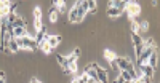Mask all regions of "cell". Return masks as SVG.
Wrapping results in <instances>:
<instances>
[{
    "label": "cell",
    "mask_w": 160,
    "mask_h": 83,
    "mask_svg": "<svg viewBox=\"0 0 160 83\" xmlns=\"http://www.w3.org/2000/svg\"><path fill=\"white\" fill-rule=\"evenodd\" d=\"M16 43L19 46V50H29V51H35L38 46H37V42L34 37L31 35H26V37H21V38H16Z\"/></svg>",
    "instance_id": "1"
},
{
    "label": "cell",
    "mask_w": 160,
    "mask_h": 83,
    "mask_svg": "<svg viewBox=\"0 0 160 83\" xmlns=\"http://www.w3.org/2000/svg\"><path fill=\"white\" fill-rule=\"evenodd\" d=\"M125 11L128 13V16L135 21L139 15H141V7H139V3L138 2H127V8H125Z\"/></svg>",
    "instance_id": "2"
},
{
    "label": "cell",
    "mask_w": 160,
    "mask_h": 83,
    "mask_svg": "<svg viewBox=\"0 0 160 83\" xmlns=\"http://www.w3.org/2000/svg\"><path fill=\"white\" fill-rule=\"evenodd\" d=\"M131 42H133V48H135V54H136V59H138V56L141 54V51L144 48V40H142V37L139 34H133L131 35Z\"/></svg>",
    "instance_id": "3"
},
{
    "label": "cell",
    "mask_w": 160,
    "mask_h": 83,
    "mask_svg": "<svg viewBox=\"0 0 160 83\" xmlns=\"http://www.w3.org/2000/svg\"><path fill=\"white\" fill-rule=\"evenodd\" d=\"M90 67H91V69H95V71H96L98 83H108V81H109V80H108V72H106V69H104V67L98 66L96 62H91V64H90Z\"/></svg>",
    "instance_id": "4"
},
{
    "label": "cell",
    "mask_w": 160,
    "mask_h": 83,
    "mask_svg": "<svg viewBox=\"0 0 160 83\" xmlns=\"http://www.w3.org/2000/svg\"><path fill=\"white\" fill-rule=\"evenodd\" d=\"M115 62H117L118 71H133L135 69L131 59H128V58H115Z\"/></svg>",
    "instance_id": "5"
},
{
    "label": "cell",
    "mask_w": 160,
    "mask_h": 83,
    "mask_svg": "<svg viewBox=\"0 0 160 83\" xmlns=\"http://www.w3.org/2000/svg\"><path fill=\"white\" fill-rule=\"evenodd\" d=\"M78 5H80V2H75L74 7L69 10V22H72V24L78 22Z\"/></svg>",
    "instance_id": "6"
},
{
    "label": "cell",
    "mask_w": 160,
    "mask_h": 83,
    "mask_svg": "<svg viewBox=\"0 0 160 83\" xmlns=\"http://www.w3.org/2000/svg\"><path fill=\"white\" fill-rule=\"evenodd\" d=\"M61 35H56V34H47V42L50 43L51 48H56L59 43H61Z\"/></svg>",
    "instance_id": "7"
},
{
    "label": "cell",
    "mask_w": 160,
    "mask_h": 83,
    "mask_svg": "<svg viewBox=\"0 0 160 83\" xmlns=\"http://www.w3.org/2000/svg\"><path fill=\"white\" fill-rule=\"evenodd\" d=\"M157 59H158V53H157V48L149 54V58H148V61H146V64H148L149 67H152L154 71H155V67H157Z\"/></svg>",
    "instance_id": "8"
},
{
    "label": "cell",
    "mask_w": 160,
    "mask_h": 83,
    "mask_svg": "<svg viewBox=\"0 0 160 83\" xmlns=\"http://www.w3.org/2000/svg\"><path fill=\"white\" fill-rule=\"evenodd\" d=\"M109 8H117L120 11H125L127 2H125V0H111V2H109Z\"/></svg>",
    "instance_id": "9"
},
{
    "label": "cell",
    "mask_w": 160,
    "mask_h": 83,
    "mask_svg": "<svg viewBox=\"0 0 160 83\" xmlns=\"http://www.w3.org/2000/svg\"><path fill=\"white\" fill-rule=\"evenodd\" d=\"M26 35H29L26 27H13V38H21Z\"/></svg>",
    "instance_id": "10"
},
{
    "label": "cell",
    "mask_w": 160,
    "mask_h": 83,
    "mask_svg": "<svg viewBox=\"0 0 160 83\" xmlns=\"http://www.w3.org/2000/svg\"><path fill=\"white\" fill-rule=\"evenodd\" d=\"M34 38H35V42H37V46H38V45L42 43V42H43L45 38H47V29H45V26H43L42 29H40V31L37 32V35H35Z\"/></svg>",
    "instance_id": "11"
},
{
    "label": "cell",
    "mask_w": 160,
    "mask_h": 83,
    "mask_svg": "<svg viewBox=\"0 0 160 83\" xmlns=\"http://www.w3.org/2000/svg\"><path fill=\"white\" fill-rule=\"evenodd\" d=\"M8 50H10L11 53H18V51H19V46H18V43H16V38H10V40H8Z\"/></svg>",
    "instance_id": "12"
},
{
    "label": "cell",
    "mask_w": 160,
    "mask_h": 83,
    "mask_svg": "<svg viewBox=\"0 0 160 83\" xmlns=\"http://www.w3.org/2000/svg\"><path fill=\"white\" fill-rule=\"evenodd\" d=\"M53 7L58 10V13H64L66 11V2H62V0H55V2H53Z\"/></svg>",
    "instance_id": "13"
},
{
    "label": "cell",
    "mask_w": 160,
    "mask_h": 83,
    "mask_svg": "<svg viewBox=\"0 0 160 83\" xmlns=\"http://www.w3.org/2000/svg\"><path fill=\"white\" fill-rule=\"evenodd\" d=\"M38 48L42 50V51H43L45 54H50V53L53 51V48L50 46V43L47 42V38H45V40H43V42H42V43H40V45H38Z\"/></svg>",
    "instance_id": "14"
},
{
    "label": "cell",
    "mask_w": 160,
    "mask_h": 83,
    "mask_svg": "<svg viewBox=\"0 0 160 83\" xmlns=\"http://www.w3.org/2000/svg\"><path fill=\"white\" fill-rule=\"evenodd\" d=\"M56 61H58V64L64 69V71H68V59H66V56H62V54H56Z\"/></svg>",
    "instance_id": "15"
},
{
    "label": "cell",
    "mask_w": 160,
    "mask_h": 83,
    "mask_svg": "<svg viewBox=\"0 0 160 83\" xmlns=\"http://www.w3.org/2000/svg\"><path fill=\"white\" fill-rule=\"evenodd\" d=\"M123 11H120V10H117V8H108V16L111 18V19H114V18H118L120 15H122Z\"/></svg>",
    "instance_id": "16"
},
{
    "label": "cell",
    "mask_w": 160,
    "mask_h": 83,
    "mask_svg": "<svg viewBox=\"0 0 160 83\" xmlns=\"http://www.w3.org/2000/svg\"><path fill=\"white\" fill-rule=\"evenodd\" d=\"M58 16H59L58 10H56L55 7H53V8H50V22H51V24L58 21Z\"/></svg>",
    "instance_id": "17"
},
{
    "label": "cell",
    "mask_w": 160,
    "mask_h": 83,
    "mask_svg": "<svg viewBox=\"0 0 160 83\" xmlns=\"http://www.w3.org/2000/svg\"><path fill=\"white\" fill-rule=\"evenodd\" d=\"M117 58V54H115V51H112V50H104V59L106 61H112V59H115Z\"/></svg>",
    "instance_id": "18"
},
{
    "label": "cell",
    "mask_w": 160,
    "mask_h": 83,
    "mask_svg": "<svg viewBox=\"0 0 160 83\" xmlns=\"http://www.w3.org/2000/svg\"><path fill=\"white\" fill-rule=\"evenodd\" d=\"M13 27H28V22H26L21 16H18V18H16V21L13 22Z\"/></svg>",
    "instance_id": "19"
},
{
    "label": "cell",
    "mask_w": 160,
    "mask_h": 83,
    "mask_svg": "<svg viewBox=\"0 0 160 83\" xmlns=\"http://www.w3.org/2000/svg\"><path fill=\"white\" fill-rule=\"evenodd\" d=\"M34 21H42V10H40V7L34 8Z\"/></svg>",
    "instance_id": "20"
},
{
    "label": "cell",
    "mask_w": 160,
    "mask_h": 83,
    "mask_svg": "<svg viewBox=\"0 0 160 83\" xmlns=\"http://www.w3.org/2000/svg\"><path fill=\"white\" fill-rule=\"evenodd\" d=\"M131 32L133 34H141V31H139V21H133L131 22Z\"/></svg>",
    "instance_id": "21"
},
{
    "label": "cell",
    "mask_w": 160,
    "mask_h": 83,
    "mask_svg": "<svg viewBox=\"0 0 160 83\" xmlns=\"http://www.w3.org/2000/svg\"><path fill=\"white\" fill-rule=\"evenodd\" d=\"M118 75L122 77L125 81H131V75H130V72H128V71H120V72H118Z\"/></svg>",
    "instance_id": "22"
},
{
    "label": "cell",
    "mask_w": 160,
    "mask_h": 83,
    "mask_svg": "<svg viewBox=\"0 0 160 83\" xmlns=\"http://www.w3.org/2000/svg\"><path fill=\"white\" fill-rule=\"evenodd\" d=\"M75 80H77L78 83H87V81H88V75L82 72L80 75H77V77H75Z\"/></svg>",
    "instance_id": "23"
},
{
    "label": "cell",
    "mask_w": 160,
    "mask_h": 83,
    "mask_svg": "<svg viewBox=\"0 0 160 83\" xmlns=\"http://www.w3.org/2000/svg\"><path fill=\"white\" fill-rule=\"evenodd\" d=\"M151 81H152V78L144 77V75H141V77H138V78L135 80V83H151Z\"/></svg>",
    "instance_id": "24"
},
{
    "label": "cell",
    "mask_w": 160,
    "mask_h": 83,
    "mask_svg": "<svg viewBox=\"0 0 160 83\" xmlns=\"http://www.w3.org/2000/svg\"><path fill=\"white\" fill-rule=\"evenodd\" d=\"M88 11L90 13H96V2L95 0H88Z\"/></svg>",
    "instance_id": "25"
},
{
    "label": "cell",
    "mask_w": 160,
    "mask_h": 83,
    "mask_svg": "<svg viewBox=\"0 0 160 83\" xmlns=\"http://www.w3.org/2000/svg\"><path fill=\"white\" fill-rule=\"evenodd\" d=\"M139 31H142V32L149 31V22L148 21H139Z\"/></svg>",
    "instance_id": "26"
},
{
    "label": "cell",
    "mask_w": 160,
    "mask_h": 83,
    "mask_svg": "<svg viewBox=\"0 0 160 83\" xmlns=\"http://www.w3.org/2000/svg\"><path fill=\"white\" fill-rule=\"evenodd\" d=\"M66 59H68V66H69V64H74V62H77V58L74 56V54H68V56H66Z\"/></svg>",
    "instance_id": "27"
},
{
    "label": "cell",
    "mask_w": 160,
    "mask_h": 83,
    "mask_svg": "<svg viewBox=\"0 0 160 83\" xmlns=\"http://www.w3.org/2000/svg\"><path fill=\"white\" fill-rule=\"evenodd\" d=\"M16 7H18V2H10V5H8V8H10V13H15Z\"/></svg>",
    "instance_id": "28"
},
{
    "label": "cell",
    "mask_w": 160,
    "mask_h": 83,
    "mask_svg": "<svg viewBox=\"0 0 160 83\" xmlns=\"http://www.w3.org/2000/svg\"><path fill=\"white\" fill-rule=\"evenodd\" d=\"M34 27H35V31L38 32V31H40V29H42V27H43L42 21H35V22H34Z\"/></svg>",
    "instance_id": "29"
},
{
    "label": "cell",
    "mask_w": 160,
    "mask_h": 83,
    "mask_svg": "<svg viewBox=\"0 0 160 83\" xmlns=\"http://www.w3.org/2000/svg\"><path fill=\"white\" fill-rule=\"evenodd\" d=\"M109 64H111V67L114 69V71H117V72H120V71H118V67H117V62H115V59H112V61H109Z\"/></svg>",
    "instance_id": "30"
},
{
    "label": "cell",
    "mask_w": 160,
    "mask_h": 83,
    "mask_svg": "<svg viewBox=\"0 0 160 83\" xmlns=\"http://www.w3.org/2000/svg\"><path fill=\"white\" fill-rule=\"evenodd\" d=\"M72 54H74L75 58H78V56H80V48H75V50L72 51Z\"/></svg>",
    "instance_id": "31"
},
{
    "label": "cell",
    "mask_w": 160,
    "mask_h": 83,
    "mask_svg": "<svg viewBox=\"0 0 160 83\" xmlns=\"http://www.w3.org/2000/svg\"><path fill=\"white\" fill-rule=\"evenodd\" d=\"M123 81H125V80H123L122 77H120V75H118V77H117V78L114 80V83H123Z\"/></svg>",
    "instance_id": "32"
},
{
    "label": "cell",
    "mask_w": 160,
    "mask_h": 83,
    "mask_svg": "<svg viewBox=\"0 0 160 83\" xmlns=\"http://www.w3.org/2000/svg\"><path fill=\"white\" fill-rule=\"evenodd\" d=\"M87 83H98V80H95V78H90V77H88V81H87Z\"/></svg>",
    "instance_id": "33"
},
{
    "label": "cell",
    "mask_w": 160,
    "mask_h": 83,
    "mask_svg": "<svg viewBox=\"0 0 160 83\" xmlns=\"http://www.w3.org/2000/svg\"><path fill=\"white\" fill-rule=\"evenodd\" d=\"M31 83H42V81L37 80V78H32V80H31Z\"/></svg>",
    "instance_id": "34"
},
{
    "label": "cell",
    "mask_w": 160,
    "mask_h": 83,
    "mask_svg": "<svg viewBox=\"0 0 160 83\" xmlns=\"http://www.w3.org/2000/svg\"><path fill=\"white\" fill-rule=\"evenodd\" d=\"M0 77H2V78H5V72H3V71H0Z\"/></svg>",
    "instance_id": "35"
},
{
    "label": "cell",
    "mask_w": 160,
    "mask_h": 83,
    "mask_svg": "<svg viewBox=\"0 0 160 83\" xmlns=\"http://www.w3.org/2000/svg\"><path fill=\"white\" fill-rule=\"evenodd\" d=\"M0 83H5V78H2V77H0Z\"/></svg>",
    "instance_id": "36"
},
{
    "label": "cell",
    "mask_w": 160,
    "mask_h": 83,
    "mask_svg": "<svg viewBox=\"0 0 160 83\" xmlns=\"http://www.w3.org/2000/svg\"><path fill=\"white\" fill-rule=\"evenodd\" d=\"M123 83H135V81H133V80H131V81H123Z\"/></svg>",
    "instance_id": "37"
},
{
    "label": "cell",
    "mask_w": 160,
    "mask_h": 83,
    "mask_svg": "<svg viewBox=\"0 0 160 83\" xmlns=\"http://www.w3.org/2000/svg\"><path fill=\"white\" fill-rule=\"evenodd\" d=\"M72 83H78V81H77V80H75V78H74V80H72Z\"/></svg>",
    "instance_id": "38"
}]
</instances>
